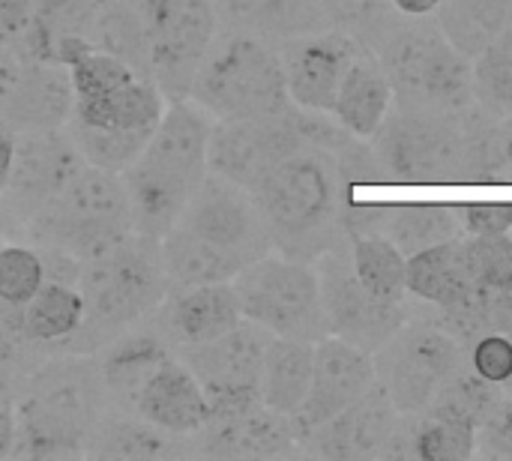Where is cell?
<instances>
[{"label":"cell","mask_w":512,"mask_h":461,"mask_svg":"<svg viewBox=\"0 0 512 461\" xmlns=\"http://www.w3.org/2000/svg\"><path fill=\"white\" fill-rule=\"evenodd\" d=\"M171 288L234 282L273 249L252 192L207 174L180 219L159 240Z\"/></svg>","instance_id":"1"},{"label":"cell","mask_w":512,"mask_h":461,"mask_svg":"<svg viewBox=\"0 0 512 461\" xmlns=\"http://www.w3.org/2000/svg\"><path fill=\"white\" fill-rule=\"evenodd\" d=\"M210 129L213 117L192 99H168L150 141L120 174L129 195L135 234L162 240L180 219L210 174Z\"/></svg>","instance_id":"2"},{"label":"cell","mask_w":512,"mask_h":461,"mask_svg":"<svg viewBox=\"0 0 512 461\" xmlns=\"http://www.w3.org/2000/svg\"><path fill=\"white\" fill-rule=\"evenodd\" d=\"M252 198L282 255L315 261L339 246L342 177L330 150L306 144L285 156L252 189Z\"/></svg>","instance_id":"3"},{"label":"cell","mask_w":512,"mask_h":461,"mask_svg":"<svg viewBox=\"0 0 512 461\" xmlns=\"http://www.w3.org/2000/svg\"><path fill=\"white\" fill-rule=\"evenodd\" d=\"M105 384L96 360L66 357L39 366L15 408L12 453L30 459L84 456L99 426Z\"/></svg>","instance_id":"4"},{"label":"cell","mask_w":512,"mask_h":461,"mask_svg":"<svg viewBox=\"0 0 512 461\" xmlns=\"http://www.w3.org/2000/svg\"><path fill=\"white\" fill-rule=\"evenodd\" d=\"M75 285L84 297V324L75 339H111L129 324L153 315L171 291L159 240L135 231L84 261Z\"/></svg>","instance_id":"5"},{"label":"cell","mask_w":512,"mask_h":461,"mask_svg":"<svg viewBox=\"0 0 512 461\" xmlns=\"http://www.w3.org/2000/svg\"><path fill=\"white\" fill-rule=\"evenodd\" d=\"M375 48L399 108L462 111L477 102L474 60L456 51L435 21L390 24Z\"/></svg>","instance_id":"6"},{"label":"cell","mask_w":512,"mask_h":461,"mask_svg":"<svg viewBox=\"0 0 512 461\" xmlns=\"http://www.w3.org/2000/svg\"><path fill=\"white\" fill-rule=\"evenodd\" d=\"M213 120L237 117H279L291 111L282 54L267 39L252 33L216 36L204 63L198 66L189 96Z\"/></svg>","instance_id":"7"},{"label":"cell","mask_w":512,"mask_h":461,"mask_svg":"<svg viewBox=\"0 0 512 461\" xmlns=\"http://www.w3.org/2000/svg\"><path fill=\"white\" fill-rule=\"evenodd\" d=\"M27 222L45 249H60L84 264L132 234V207L120 174L84 162Z\"/></svg>","instance_id":"8"},{"label":"cell","mask_w":512,"mask_h":461,"mask_svg":"<svg viewBox=\"0 0 512 461\" xmlns=\"http://www.w3.org/2000/svg\"><path fill=\"white\" fill-rule=\"evenodd\" d=\"M471 108H399L372 135L390 183H471Z\"/></svg>","instance_id":"9"},{"label":"cell","mask_w":512,"mask_h":461,"mask_svg":"<svg viewBox=\"0 0 512 461\" xmlns=\"http://www.w3.org/2000/svg\"><path fill=\"white\" fill-rule=\"evenodd\" d=\"M243 309V318L267 330L270 336L321 342L330 336L321 279L309 261L267 252L237 273L231 282Z\"/></svg>","instance_id":"10"},{"label":"cell","mask_w":512,"mask_h":461,"mask_svg":"<svg viewBox=\"0 0 512 461\" xmlns=\"http://www.w3.org/2000/svg\"><path fill=\"white\" fill-rule=\"evenodd\" d=\"M375 375L399 414H423L465 366V345L435 318L405 321L375 354Z\"/></svg>","instance_id":"11"},{"label":"cell","mask_w":512,"mask_h":461,"mask_svg":"<svg viewBox=\"0 0 512 461\" xmlns=\"http://www.w3.org/2000/svg\"><path fill=\"white\" fill-rule=\"evenodd\" d=\"M150 48V69L168 99L189 96L192 78L219 36L213 0H135Z\"/></svg>","instance_id":"12"},{"label":"cell","mask_w":512,"mask_h":461,"mask_svg":"<svg viewBox=\"0 0 512 461\" xmlns=\"http://www.w3.org/2000/svg\"><path fill=\"white\" fill-rule=\"evenodd\" d=\"M267 342L270 333L243 318L234 330L177 351L207 393V420L231 417L261 405V366Z\"/></svg>","instance_id":"13"},{"label":"cell","mask_w":512,"mask_h":461,"mask_svg":"<svg viewBox=\"0 0 512 461\" xmlns=\"http://www.w3.org/2000/svg\"><path fill=\"white\" fill-rule=\"evenodd\" d=\"M297 108L279 117H237L213 120L207 144L210 174L252 192L285 156L306 147Z\"/></svg>","instance_id":"14"},{"label":"cell","mask_w":512,"mask_h":461,"mask_svg":"<svg viewBox=\"0 0 512 461\" xmlns=\"http://www.w3.org/2000/svg\"><path fill=\"white\" fill-rule=\"evenodd\" d=\"M315 270L321 279V300L330 336H339L375 354L408 321V309L402 303H384L360 285L351 267V255L342 246H333L330 252L315 258Z\"/></svg>","instance_id":"15"},{"label":"cell","mask_w":512,"mask_h":461,"mask_svg":"<svg viewBox=\"0 0 512 461\" xmlns=\"http://www.w3.org/2000/svg\"><path fill=\"white\" fill-rule=\"evenodd\" d=\"M360 45L348 30H318L282 42L285 87L294 108L330 114L339 84L357 57Z\"/></svg>","instance_id":"16"},{"label":"cell","mask_w":512,"mask_h":461,"mask_svg":"<svg viewBox=\"0 0 512 461\" xmlns=\"http://www.w3.org/2000/svg\"><path fill=\"white\" fill-rule=\"evenodd\" d=\"M375 384H378V375H375V360L369 351L339 336H324L321 342H315L312 384H309L303 408L294 417L300 444L312 429L324 426L327 420L351 408Z\"/></svg>","instance_id":"17"},{"label":"cell","mask_w":512,"mask_h":461,"mask_svg":"<svg viewBox=\"0 0 512 461\" xmlns=\"http://www.w3.org/2000/svg\"><path fill=\"white\" fill-rule=\"evenodd\" d=\"M84 165L75 141L63 129H15V150H12V171L6 192L27 219L42 210Z\"/></svg>","instance_id":"18"},{"label":"cell","mask_w":512,"mask_h":461,"mask_svg":"<svg viewBox=\"0 0 512 461\" xmlns=\"http://www.w3.org/2000/svg\"><path fill=\"white\" fill-rule=\"evenodd\" d=\"M396 423H399L396 405L390 402L384 387L375 384L351 408H345L324 426L312 429L303 438V444L312 456H324V459H381L396 432Z\"/></svg>","instance_id":"19"},{"label":"cell","mask_w":512,"mask_h":461,"mask_svg":"<svg viewBox=\"0 0 512 461\" xmlns=\"http://www.w3.org/2000/svg\"><path fill=\"white\" fill-rule=\"evenodd\" d=\"M132 408L144 423H150L174 438L198 435L210 417V402H207L201 381L192 375V369L177 354L165 357L150 372V378L138 390Z\"/></svg>","instance_id":"20"},{"label":"cell","mask_w":512,"mask_h":461,"mask_svg":"<svg viewBox=\"0 0 512 461\" xmlns=\"http://www.w3.org/2000/svg\"><path fill=\"white\" fill-rule=\"evenodd\" d=\"M156 312L165 342H171L174 351L210 342L243 321V309L231 282L171 288Z\"/></svg>","instance_id":"21"},{"label":"cell","mask_w":512,"mask_h":461,"mask_svg":"<svg viewBox=\"0 0 512 461\" xmlns=\"http://www.w3.org/2000/svg\"><path fill=\"white\" fill-rule=\"evenodd\" d=\"M195 438L201 441V453L219 459H276L300 447L294 417L276 414L264 402L231 417L207 420Z\"/></svg>","instance_id":"22"},{"label":"cell","mask_w":512,"mask_h":461,"mask_svg":"<svg viewBox=\"0 0 512 461\" xmlns=\"http://www.w3.org/2000/svg\"><path fill=\"white\" fill-rule=\"evenodd\" d=\"M72 117V84L60 63L27 57L15 87L0 102V120L12 129H63Z\"/></svg>","instance_id":"23"},{"label":"cell","mask_w":512,"mask_h":461,"mask_svg":"<svg viewBox=\"0 0 512 461\" xmlns=\"http://www.w3.org/2000/svg\"><path fill=\"white\" fill-rule=\"evenodd\" d=\"M393 105H396L393 84H390L381 60L360 48L339 84L336 105L330 114L354 138H372L384 126Z\"/></svg>","instance_id":"24"},{"label":"cell","mask_w":512,"mask_h":461,"mask_svg":"<svg viewBox=\"0 0 512 461\" xmlns=\"http://www.w3.org/2000/svg\"><path fill=\"white\" fill-rule=\"evenodd\" d=\"M474 291L477 285L465 258V234L408 255V294L420 303L450 309L471 300Z\"/></svg>","instance_id":"25"},{"label":"cell","mask_w":512,"mask_h":461,"mask_svg":"<svg viewBox=\"0 0 512 461\" xmlns=\"http://www.w3.org/2000/svg\"><path fill=\"white\" fill-rule=\"evenodd\" d=\"M216 12L240 30L261 39H291L327 30L330 12L324 0H213Z\"/></svg>","instance_id":"26"},{"label":"cell","mask_w":512,"mask_h":461,"mask_svg":"<svg viewBox=\"0 0 512 461\" xmlns=\"http://www.w3.org/2000/svg\"><path fill=\"white\" fill-rule=\"evenodd\" d=\"M315 366V342L270 336L261 366V402L285 417H297L306 402Z\"/></svg>","instance_id":"27"},{"label":"cell","mask_w":512,"mask_h":461,"mask_svg":"<svg viewBox=\"0 0 512 461\" xmlns=\"http://www.w3.org/2000/svg\"><path fill=\"white\" fill-rule=\"evenodd\" d=\"M84 324V297L78 285L48 279L21 309L18 327L21 336L36 345L72 342Z\"/></svg>","instance_id":"28"},{"label":"cell","mask_w":512,"mask_h":461,"mask_svg":"<svg viewBox=\"0 0 512 461\" xmlns=\"http://www.w3.org/2000/svg\"><path fill=\"white\" fill-rule=\"evenodd\" d=\"M512 21V0H444L435 9L438 30L468 60L480 57Z\"/></svg>","instance_id":"29"},{"label":"cell","mask_w":512,"mask_h":461,"mask_svg":"<svg viewBox=\"0 0 512 461\" xmlns=\"http://www.w3.org/2000/svg\"><path fill=\"white\" fill-rule=\"evenodd\" d=\"M375 234L390 237L405 255L462 237L456 204H384Z\"/></svg>","instance_id":"30"},{"label":"cell","mask_w":512,"mask_h":461,"mask_svg":"<svg viewBox=\"0 0 512 461\" xmlns=\"http://www.w3.org/2000/svg\"><path fill=\"white\" fill-rule=\"evenodd\" d=\"M171 354H174L171 345H165V339L153 333H132L114 339V345L99 360L105 393H111L126 405H135V396L150 378V372Z\"/></svg>","instance_id":"31"},{"label":"cell","mask_w":512,"mask_h":461,"mask_svg":"<svg viewBox=\"0 0 512 461\" xmlns=\"http://www.w3.org/2000/svg\"><path fill=\"white\" fill-rule=\"evenodd\" d=\"M351 243V267L360 285L384 300L405 303L408 297V255L384 234H348Z\"/></svg>","instance_id":"32"},{"label":"cell","mask_w":512,"mask_h":461,"mask_svg":"<svg viewBox=\"0 0 512 461\" xmlns=\"http://www.w3.org/2000/svg\"><path fill=\"white\" fill-rule=\"evenodd\" d=\"M90 42L96 48L120 57L123 63H129L138 75L153 78L147 30H144V18H141L135 0H102L96 9L93 27H90Z\"/></svg>","instance_id":"33"},{"label":"cell","mask_w":512,"mask_h":461,"mask_svg":"<svg viewBox=\"0 0 512 461\" xmlns=\"http://www.w3.org/2000/svg\"><path fill=\"white\" fill-rule=\"evenodd\" d=\"M477 435V423L438 408H426L423 414H414L411 459L468 461L477 453Z\"/></svg>","instance_id":"34"},{"label":"cell","mask_w":512,"mask_h":461,"mask_svg":"<svg viewBox=\"0 0 512 461\" xmlns=\"http://www.w3.org/2000/svg\"><path fill=\"white\" fill-rule=\"evenodd\" d=\"M174 435L138 420H114V423H99L87 453L99 459H120V461H159L177 453Z\"/></svg>","instance_id":"35"},{"label":"cell","mask_w":512,"mask_h":461,"mask_svg":"<svg viewBox=\"0 0 512 461\" xmlns=\"http://www.w3.org/2000/svg\"><path fill=\"white\" fill-rule=\"evenodd\" d=\"M474 99L489 114L512 120V21L474 57Z\"/></svg>","instance_id":"36"},{"label":"cell","mask_w":512,"mask_h":461,"mask_svg":"<svg viewBox=\"0 0 512 461\" xmlns=\"http://www.w3.org/2000/svg\"><path fill=\"white\" fill-rule=\"evenodd\" d=\"M48 282L45 261L36 249L9 243L0 252V303L21 309Z\"/></svg>","instance_id":"37"},{"label":"cell","mask_w":512,"mask_h":461,"mask_svg":"<svg viewBox=\"0 0 512 461\" xmlns=\"http://www.w3.org/2000/svg\"><path fill=\"white\" fill-rule=\"evenodd\" d=\"M465 258L480 291L512 288V234L465 237Z\"/></svg>","instance_id":"38"},{"label":"cell","mask_w":512,"mask_h":461,"mask_svg":"<svg viewBox=\"0 0 512 461\" xmlns=\"http://www.w3.org/2000/svg\"><path fill=\"white\" fill-rule=\"evenodd\" d=\"M465 363L483 381L507 390L512 381V333H483L465 348Z\"/></svg>","instance_id":"39"},{"label":"cell","mask_w":512,"mask_h":461,"mask_svg":"<svg viewBox=\"0 0 512 461\" xmlns=\"http://www.w3.org/2000/svg\"><path fill=\"white\" fill-rule=\"evenodd\" d=\"M456 216L465 237L512 231V204H456Z\"/></svg>","instance_id":"40"},{"label":"cell","mask_w":512,"mask_h":461,"mask_svg":"<svg viewBox=\"0 0 512 461\" xmlns=\"http://www.w3.org/2000/svg\"><path fill=\"white\" fill-rule=\"evenodd\" d=\"M477 450L492 459H512V396H501L492 414L483 420Z\"/></svg>","instance_id":"41"},{"label":"cell","mask_w":512,"mask_h":461,"mask_svg":"<svg viewBox=\"0 0 512 461\" xmlns=\"http://www.w3.org/2000/svg\"><path fill=\"white\" fill-rule=\"evenodd\" d=\"M33 12H36V0H0V39L9 45L24 42Z\"/></svg>","instance_id":"42"},{"label":"cell","mask_w":512,"mask_h":461,"mask_svg":"<svg viewBox=\"0 0 512 461\" xmlns=\"http://www.w3.org/2000/svg\"><path fill=\"white\" fill-rule=\"evenodd\" d=\"M15 408L18 399L6 381V375L0 372V456H12V444H15Z\"/></svg>","instance_id":"43"},{"label":"cell","mask_w":512,"mask_h":461,"mask_svg":"<svg viewBox=\"0 0 512 461\" xmlns=\"http://www.w3.org/2000/svg\"><path fill=\"white\" fill-rule=\"evenodd\" d=\"M24 60H27V57H24ZM24 60H21V54H18L15 45H9V42L0 39V102H3V99L9 96V90L15 87Z\"/></svg>","instance_id":"44"},{"label":"cell","mask_w":512,"mask_h":461,"mask_svg":"<svg viewBox=\"0 0 512 461\" xmlns=\"http://www.w3.org/2000/svg\"><path fill=\"white\" fill-rule=\"evenodd\" d=\"M15 309L3 306L0 303V366L12 357L15 345H18V336H21V327H18V318H12Z\"/></svg>","instance_id":"45"},{"label":"cell","mask_w":512,"mask_h":461,"mask_svg":"<svg viewBox=\"0 0 512 461\" xmlns=\"http://www.w3.org/2000/svg\"><path fill=\"white\" fill-rule=\"evenodd\" d=\"M12 150H15V129L6 120H0V195L6 192V183H9Z\"/></svg>","instance_id":"46"},{"label":"cell","mask_w":512,"mask_h":461,"mask_svg":"<svg viewBox=\"0 0 512 461\" xmlns=\"http://www.w3.org/2000/svg\"><path fill=\"white\" fill-rule=\"evenodd\" d=\"M444 0H393V9L405 18H429Z\"/></svg>","instance_id":"47"},{"label":"cell","mask_w":512,"mask_h":461,"mask_svg":"<svg viewBox=\"0 0 512 461\" xmlns=\"http://www.w3.org/2000/svg\"><path fill=\"white\" fill-rule=\"evenodd\" d=\"M504 153H507V162L512 168V132H507V141H504Z\"/></svg>","instance_id":"48"},{"label":"cell","mask_w":512,"mask_h":461,"mask_svg":"<svg viewBox=\"0 0 512 461\" xmlns=\"http://www.w3.org/2000/svg\"><path fill=\"white\" fill-rule=\"evenodd\" d=\"M3 246H6V243H3V237H0V252H3Z\"/></svg>","instance_id":"49"},{"label":"cell","mask_w":512,"mask_h":461,"mask_svg":"<svg viewBox=\"0 0 512 461\" xmlns=\"http://www.w3.org/2000/svg\"><path fill=\"white\" fill-rule=\"evenodd\" d=\"M366 3H384V0H366Z\"/></svg>","instance_id":"50"},{"label":"cell","mask_w":512,"mask_h":461,"mask_svg":"<svg viewBox=\"0 0 512 461\" xmlns=\"http://www.w3.org/2000/svg\"><path fill=\"white\" fill-rule=\"evenodd\" d=\"M507 390H512V381H510V387H507Z\"/></svg>","instance_id":"51"}]
</instances>
